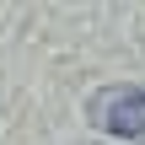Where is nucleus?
<instances>
[{
  "label": "nucleus",
  "mask_w": 145,
  "mask_h": 145,
  "mask_svg": "<svg viewBox=\"0 0 145 145\" xmlns=\"http://www.w3.org/2000/svg\"><path fill=\"white\" fill-rule=\"evenodd\" d=\"M91 118L97 129L118 135V140L145 145V86H108L91 97Z\"/></svg>",
  "instance_id": "obj_1"
}]
</instances>
